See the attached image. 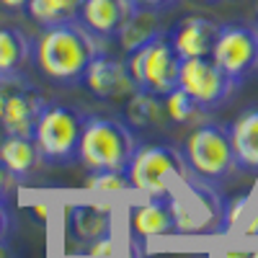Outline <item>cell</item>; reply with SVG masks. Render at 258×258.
<instances>
[{"label":"cell","mask_w":258,"mask_h":258,"mask_svg":"<svg viewBox=\"0 0 258 258\" xmlns=\"http://www.w3.org/2000/svg\"><path fill=\"white\" fill-rule=\"evenodd\" d=\"M101 52V36L85 29L78 18L57 26H47L34 44V59L41 75L62 85L80 83L88 64Z\"/></svg>","instance_id":"cell-1"},{"label":"cell","mask_w":258,"mask_h":258,"mask_svg":"<svg viewBox=\"0 0 258 258\" xmlns=\"http://www.w3.org/2000/svg\"><path fill=\"white\" fill-rule=\"evenodd\" d=\"M137 147V137L126 121L85 114L78 160L88 170H124Z\"/></svg>","instance_id":"cell-2"},{"label":"cell","mask_w":258,"mask_h":258,"mask_svg":"<svg viewBox=\"0 0 258 258\" xmlns=\"http://www.w3.org/2000/svg\"><path fill=\"white\" fill-rule=\"evenodd\" d=\"M129 176V186L145 197L170 199L176 194L173 181H191L197 178L183 158L181 147L170 145H145L137 147L129 165L124 168Z\"/></svg>","instance_id":"cell-3"},{"label":"cell","mask_w":258,"mask_h":258,"mask_svg":"<svg viewBox=\"0 0 258 258\" xmlns=\"http://www.w3.org/2000/svg\"><path fill=\"white\" fill-rule=\"evenodd\" d=\"M181 150H183V158L191 168V173L207 183H220L235 168H240L238 158H235V150H232L230 126L225 124L194 126Z\"/></svg>","instance_id":"cell-4"},{"label":"cell","mask_w":258,"mask_h":258,"mask_svg":"<svg viewBox=\"0 0 258 258\" xmlns=\"http://www.w3.org/2000/svg\"><path fill=\"white\" fill-rule=\"evenodd\" d=\"M181 62L183 59L173 49L170 39L165 34H160L155 39H150L147 44L129 52L126 68H129V73H132V78L140 88L153 91L158 96H165L178 85Z\"/></svg>","instance_id":"cell-5"},{"label":"cell","mask_w":258,"mask_h":258,"mask_svg":"<svg viewBox=\"0 0 258 258\" xmlns=\"http://www.w3.org/2000/svg\"><path fill=\"white\" fill-rule=\"evenodd\" d=\"M83 119H85V114H80L73 106L47 103L36 121V129H34V140L41 150V158L49 163L78 160Z\"/></svg>","instance_id":"cell-6"},{"label":"cell","mask_w":258,"mask_h":258,"mask_svg":"<svg viewBox=\"0 0 258 258\" xmlns=\"http://www.w3.org/2000/svg\"><path fill=\"white\" fill-rule=\"evenodd\" d=\"M173 207L176 232H214L222 230L225 204L217 197L212 183L202 178H191L183 191H176L168 199Z\"/></svg>","instance_id":"cell-7"},{"label":"cell","mask_w":258,"mask_h":258,"mask_svg":"<svg viewBox=\"0 0 258 258\" xmlns=\"http://www.w3.org/2000/svg\"><path fill=\"white\" fill-rule=\"evenodd\" d=\"M178 85L197 101L204 111H212L222 106L232 91L238 88L235 83L212 57H191L181 62Z\"/></svg>","instance_id":"cell-8"},{"label":"cell","mask_w":258,"mask_h":258,"mask_svg":"<svg viewBox=\"0 0 258 258\" xmlns=\"http://www.w3.org/2000/svg\"><path fill=\"white\" fill-rule=\"evenodd\" d=\"M212 59L235 80L243 83L258 70V29L245 24L220 26Z\"/></svg>","instance_id":"cell-9"},{"label":"cell","mask_w":258,"mask_h":258,"mask_svg":"<svg viewBox=\"0 0 258 258\" xmlns=\"http://www.w3.org/2000/svg\"><path fill=\"white\" fill-rule=\"evenodd\" d=\"M80 83L101 101H126L140 88L126 68V59L121 62L106 52H101L88 64V70H85Z\"/></svg>","instance_id":"cell-10"},{"label":"cell","mask_w":258,"mask_h":258,"mask_svg":"<svg viewBox=\"0 0 258 258\" xmlns=\"http://www.w3.org/2000/svg\"><path fill=\"white\" fill-rule=\"evenodd\" d=\"M44 106H47V98L39 93V88L34 83L26 80L6 101L3 111H0V129H3L6 135L34 137L36 121H39L41 111H44Z\"/></svg>","instance_id":"cell-11"},{"label":"cell","mask_w":258,"mask_h":258,"mask_svg":"<svg viewBox=\"0 0 258 258\" xmlns=\"http://www.w3.org/2000/svg\"><path fill=\"white\" fill-rule=\"evenodd\" d=\"M217 34H220V24H214L212 18L186 16L173 26L168 39L181 59H191V57H212Z\"/></svg>","instance_id":"cell-12"},{"label":"cell","mask_w":258,"mask_h":258,"mask_svg":"<svg viewBox=\"0 0 258 258\" xmlns=\"http://www.w3.org/2000/svg\"><path fill=\"white\" fill-rule=\"evenodd\" d=\"M135 11H137L135 0H83L78 21L85 29H91L96 36L109 39L121 31V26Z\"/></svg>","instance_id":"cell-13"},{"label":"cell","mask_w":258,"mask_h":258,"mask_svg":"<svg viewBox=\"0 0 258 258\" xmlns=\"http://www.w3.org/2000/svg\"><path fill=\"white\" fill-rule=\"evenodd\" d=\"M0 160H3V165L11 170L16 181H24L39 168V163L44 158H41V150L34 137L6 135L0 140Z\"/></svg>","instance_id":"cell-14"},{"label":"cell","mask_w":258,"mask_h":258,"mask_svg":"<svg viewBox=\"0 0 258 258\" xmlns=\"http://www.w3.org/2000/svg\"><path fill=\"white\" fill-rule=\"evenodd\" d=\"M132 230L140 238H160V235L176 232V217L170 202L160 197H147V202L132 209Z\"/></svg>","instance_id":"cell-15"},{"label":"cell","mask_w":258,"mask_h":258,"mask_svg":"<svg viewBox=\"0 0 258 258\" xmlns=\"http://www.w3.org/2000/svg\"><path fill=\"white\" fill-rule=\"evenodd\" d=\"M230 140L238 165L245 170H258V106L243 111L230 124Z\"/></svg>","instance_id":"cell-16"},{"label":"cell","mask_w":258,"mask_h":258,"mask_svg":"<svg viewBox=\"0 0 258 258\" xmlns=\"http://www.w3.org/2000/svg\"><path fill=\"white\" fill-rule=\"evenodd\" d=\"M70 227L80 240H98L109 235L111 227V209L98 202H83L70 209Z\"/></svg>","instance_id":"cell-17"},{"label":"cell","mask_w":258,"mask_h":258,"mask_svg":"<svg viewBox=\"0 0 258 258\" xmlns=\"http://www.w3.org/2000/svg\"><path fill=\"white\" fill-rule=\"evenodd\" d=\"M160 34H163V26H160V21H158V11L155 8L137 6V11L129 16V21L121 26V31L116 36H119V44L126 52H132V49L147 44L150 39H155Z\"/></svg>","instance_id":"cell-18"},{"label":"cell","mask_w":258,"mask_h":258,"mask_svg":"<svg viewBox=\"0 0 258 258\" xmlns=\"http://www.w3.org/2000/svg\"><path fill=\"white\" fill-rule=\"evenodd\" d=\"M124 116L126 121L137 126V129H147V126H155L165 119V103H163V96L153 93V91H145V88H137L132 96L126 98V106H124Z\"/></svg>","instance_id":"cell-19"},{"label":"cell","mask_w":258,"mask_h":258,"mask_svg":"<svg viewBox=\"0 0 258 258\" xmlns=\"http://www.w3.org/2000/svg\"><path fill=\"white\" fill-rule=\"evenodd\" d=\"M31 54L34 44L24 31L13 26H0V75L21 73Z\"/></svg>","instance_id":"cell-20"},{"label":"cell","mask_w":258,"mask_h":258,"mask_svg":"<svg viewBox=\"0 0 258 258\" xmlns=\"http://www.w3.org/2000/svg\"><path fill=\"white\" fill-rule=\"evenodd\" d=\"M80 3L83 0H29L26 13L41 29H47V26L64 24V21H75Z\"/></svg>","instance_id":"cell-21"},{"label":"cell","mask_w":258,"mask_h":258,"mask_svg":"<svg viewBox=\"0 0 258 258\" xmlns=\"http://www.w3.org/2000/svg\"><path fill=\"white\" fill-rule=\"evenodd\" d=\"M165 103V116L173 121V124H191V121H202V116L207 114L202 106L194 101L181 85H176L170 93L163 96Z\"/></svg>","instance_id":"cell-22"},{"label":"cell","mask_w":258,"mask_h":258,"mask_svg":"<svg viewBox=\"0 0 258 258\" xmlns=\"http://www.w3.org/2000/svg\"><path fill=\"white\" fill-rule=\"evenodd\" d=\"M85 188L98 191V194H116L132 186H129L126 170H91L88 178H85Z\"/></svg>","instance_id":"cell-23"},{"label":"cell","mask_w":258,"mask_h":258,"mask_svg":"<svg viewBox=\"0 0 258 258\" xmlns=\"http://www.w3.org/2000/svg\"><path fill=\"white\" fill-rule=\"evenodd\" d=\"M248 204H250V197H235L225 204V214H222V230H232L238 227L245 217H248Z\"/></svg>","instance_id":"cell-24"},{"label":"cell","mask_w":258,"mask_h":258,"mask_svg":"<svg viewBox=\"0 0 258 258\" xmlns=\"http://www.w3.org/2000/svg\"><path fill=\"white\" fill-rule=\"evenodd\" d=\"M24 83H26V78L21 75V73H6V75H0V111H3V106L11 98V93L18 91Z\"/></svg>","instance_id":"cell-25"},{"label":"cell","mask_w":258,"mask_h":258,"mask_svg":"<svg viewBox=\"0 0 258 258\" xmlns=\"http://www.w3.org/2000/svg\"><path fill=\"white\" fill-rule=\"evenodd\" d=\"M91 258H109L111 255V238H98V240H91V250H88Z\"/></svg>","instance_id":"cell-26"},{"label":"cell","mask_w":258,"mask_h":258,"mask_svg":"<svg viewBox=\"0 0 258 258\" xmlns=\"http://www.w3.org/2000/svg\"><path fill=\"white\" fill-rule=\"evenodd\" d=\"M13 176H11V170L3 165V160H0V202H6L11 197V191H13Z\"/></svg>","instance_id":"cell-27"},{"label":"cell","mask_w":258,"mask_h":258,"mask_svg":"<svg viewBox=\"0 0 258 258\" xmlns=\"http://www.w3.org/2000/svg\"><path fill=\"white\" fill-rule=\"evenodd\" d=\"M11 232V214L6 209V202H0V240H8Z\"/></svg>","instance_id":"cell-28"},{"label":"cell","mask_w":258,"mask_h":258,"mask_svg":"<svg viewBox=\"0 0 258 258\" xmlns=\"http://www.w3.org/2000/svg\"><path fill=\"white\" fill-rule=\"evenodd\" d=\"M137 6L142 8H155V11H163V8H170V6H176L178 0H135Z\"/></svg>","instance_id":"cell-29"},{"label":"cell","mask_w":258,"mask_h":258,"mask_svg":"<svg viewBox=\"0 0 258 258\" xmlns=\"http://www.w3.org/2000/svg\"><path fill=\"white\" fill-rule=\"evenodd\" d=\"M243 235H245V238H258V212H253L250 220H245Z\"/></svg>","instance_id":"cell-30"},{"label":"cell","mask_w":258,"mask_h":258,"mask_svg":"<svg viewBox=\"0 0 258 258\" xmlns=\"http://www.w3.org/2000/svg\"><path fill=\"white\" fill-rule=\"evenodd\" d=\"M0 8H6V11H26L29 0H0Z\"/></svg>","instance_id":"cell-31"},{"label":"cell","mask_w":258,"mask_h":258,"mask_svg":"<svg viewBox=\"0 0 258 258\" xmlns=\"http://www.w3.org/2000/svg\"><path fill=\"white\" fill-rule=\"evenodd\" d=\"M0 258H18L16 250L8 245V240H0Z\"/></svg>","instance_id":"cell-32"},{"label":"cell","mask_w":258,"mask_h":258,"mask_svg":"<svg viewBox=\"0 0 258 258\" xmlns=\"http://www.w3.org/2000/svg\"><path fill=\"white\" fill-rule=\"evenodd\" d=\"M34 214H39L41 220H47V204L44 202H36L34 204Z\"/></svg>","instance_id":"cell-33"},{"label":"cell","mask_w":258,"mask_h":258,"mask_svg":"<svg viewBox=\"0 0 258 258\" xmlns=\"http://www.w3.org/2000/svg\"><path fill=\"white\" fill-rule=\"evenodd\" d=\"M225 258H248V250H227Z\"/></svg>","instance_id":"cell-34"},{"label":"cell","mask_w":258,"mask_h":258,"mask_svg":"<svg viewBox=\"0 0 258 258\" xmlns=\"http://www.w3.org/2000/svg\"><path fill=\"white\" fill-rule=\"evenodd\" d=\"M248 258H258V250H253V253H248Z\"/></svg>","instance_id":"cell-35"},{"label":"cell","mask_w":258,"mask_h":258,"mask_svg":"<svg viewBox=\"0 0 258 258\" xmlns=\"http://www.w3.org/2000/svg\"><path fill=\"white\" fill-rule=\"evenodd\" d=\"M255 8H258V0H255Z\"/></svg>","instance_id":"cell-36"},{"label":"cell","mask_w":258,"mask_h":258,"mask_svg":"<svg viewBox=\"0 0 258 258\" xmlns=\"http://www.w3.org/2000/svg\"><path fill=\"white\" fill-rule=\"evenodd\" d=\"M255 29H258V26H255Z\"/></svg>","instance_id":"cell-37"}]
</instances>
